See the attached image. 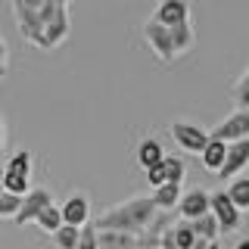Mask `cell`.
<instances>
[{
    "instance_id": "1f68e13d",
    "label": "cell",
    "mask_w": 249,
    "mask_h": 249,
    "mask_svg": "<svg viewBox=\"0 0 249 249\" xmlns=\"http://www.w3.org/2000/svg\"><path fill=\"white\" fill-rule=\"evenodd\" d=\"M206 249H218V243H215V240H212V243H209V246H206Z\"/></svg>"
},
{
    "instance_id": "7402d4cb",
    "label": "cell",
    "mask_w": 249,
    "mask_h": 249,
    "mask_svg": "<svg viewBox=\"0 0 249 249\" xmlns=\"http://www.w3.org/2000/svg\"><path fill=\"white\" fill-rule=\"evenodd\" d=\"M162 165H165V178L175 184H184L187 178V162L178 159V156H162Z\"/></svg>"
},
{
    "instance_id": "83f0119b",
    "label": "cell",
    "mask_w": 249,
    "mask_h": 249,
    "mask_svg": "<svg viewBox=\"0 0 249 249\" xmlns=\"http://www.w3.org/2000/svg\"><path fill=\"white\" fill-rule=\"evenodd\" d=\"M6 59H10V53H6V41L0 37V78L6 75Z\"/></svg>"
},
{
    "instance_id": "5bb4252c",
    "label": "cell",
    "mask_w": 249,
    "mask_h": 249,
    "mask_svg": "<svg viewBox=\"0 0 249 249\" xmlns=\"http://www.w3.org/2000/svg\"><path fill=\"white\" fill-rule=\"evenodd\" d=\"M168 35H171V47H175L178 56L187 53V50H193V44H196V31H193L190 19L178 22V25H168Z\"/></svg>"
},
{
    "instance_id": "6da1fadb",
    "label": "cell",
    "mask_w": 249,
    "mask_h": 249,
    "mask_svg": "<svg viewBox=\"0 0 249 249\" xmlns=\"http://www.w3.org/2000/svg\"><path fill=\"white\" fill-rule=\"evenodd\" d=\"M156 215V202L153 196H134V199H124L119 206L106 209L103 215L93 221L97 231H128V233H140L150 224V218Z\"/></svg>"
},
{
    "instance_id": "5b68a950",
    "label": "cell",
    "mask_w": 249,
    "mask_h": 249,
    "mask_svg": "<svg viewBox=\"0 0 249 249\" xmlns=\"http://www.w3.org/2000/svg\"><path fill=\"white\" fill-rule=\"evenodd\" d=\"M53 202V193L47 190V187H28V193H22V202H19V212L13 215V221L19 224H31L37 215H41V209H47Z\"/></svg>"
},
{
    "instance_id": "2e32d148",
    "label": "cell",
    "mask_w": 249,
    "mask_h": 249,
    "mask_svg": "<svg viewBox=\"0 0 249 249\" xmlns=\"http://www.w3.org/2000/svg\"><path fill=\"white\" fill-rule=\"evenodd\" d=\"M162 143L159 140H153V137H146V140H140V146H137V165L140 168H150V165H156V162H162Z\"/></svg>"
},
{
    "instance_id": "cb8c5ba5",
    "label": "cell",
    "mask_w": 249,
    "mask_h": 249,
    "mask_svg": "<svg viewBox=\"0 0 249 249\" xmlns=\"http://www.w3.org/2000/svg\"><path fill=\"white\" fill-rule=\"evenodd\" d=\"M28 187H31V181L25 175H13V171H6L3 168V190H10V193H28Z\"/></svg>"
},
{
    "instance_id": "7c38bea8",
    "label": "cell",
    "mask_w": 249,
    "mask_h": 249,
    "mask_svg": "<svg viewBox=\"0 0 249 249\" xmlns=\"http://www.w3.org/2000/svg\"><path fill=\"white\" fill-rule=\"evenodd\" d=\"M224 153H228V143H224V140L209 137V143L202 146V153H199L202 168L212 171V175H218V171H221V165H224Z\"/></svg>"
},
{
    "instance_id": "484cf974",
    "label": "cell",
    "mask_w": 249,
    "mask_h": 249,
    "mask_svg": "<svg viewBox=\"0 0 249 249\" xmlns=\"http://www.w3.org/2000/svg\"><path fill=\"white\" fill-rule=\"evenodd\" d=\"M75 249H100L97 246V228L88 221V224H81V233H78V243Z\"/></svg>"
},
{
    "instance_id": "8fae6325",
    "label": "cell",
    "mask_w": 249,
    "mask_h": 249,
    "mask_svg": "<svg viewBox=\"0 0 249 249\" xmlns=\"http://www.w3.org/2000/svg\"><path fill=\"white\" fill-rule=\"evenodd\" d=\"M59 212H62V224H75V228H81V224L90 221V202L75 193V196H69L59 206Z\"/></svg>"
},
{
    "instance_id": "ba28073f",
    "label": "cell",
    "mask_w": 249,
    "mask_h": 249,
    "mask_svg": "<svg viewBox=\"0 0 249 249\" xmlns=\"http://www.w3.org/2000/svg\"><path fill=\"white\" fill-rule=\"evenodd\" d=\"M209 137H215V140H240V137H249V109H233V112L221 124H215V128L209 131Z\"/></svg>"
},
{
    "instance_id": "52a82bcc",
    "label": "cell",
    "mask_w": 249,
    "mask_h": 249,
    "mask_svg": "<svg viewBox=\"0 0 249 249\" xmlns=\"http://www.w3.org/2000/svg\"><path fill=\"white\" fill-rule=\"evenodd\" d=\"M249 165V137H240V140H228V153H224V165L218 175L224 178V181H231V178H237L240 171Z\"/></svg>"
},
{
    "instance_id": "d6a6232c",
    "label": "cell",
    "mask_w": 249,
    "mask_h": 249,
    "mask_svg": "<svg viewBox=\"0 0 249 249\" xmlns=\"http://www.w3.org/2000/svg\"><path fill=\"white\" fill-rule=\"evenodd\" d=\"M56 3H66V6H69V3H72V0H56Z\"/></svg>"
},
{
    "instance_id": "8992f818",
    "label": "cell",
    "mask_w": 249,
    "mask_h": 249,
    "mask_svg": "<svg viewBox=\"0 0 249 249\" xmlns=\"http://www.w3.org/2000/svg\"><path fill=\"white\" fill-rule=\"evenodd\" d=\"M171 137H175V143L181 146L187 153H202V146L209 143V131L199 128V124H190V122H175L171 124Z\"/></svg>"
},
{
    "instance_id": "ac0fdd59",
    "label": "cell",
    "mask_w": 249,
    "mask_h": 249,
    "mask_svg": "<svg viewBox=\"0 0 249 249\" xmlns=\"http://www.w3.org/2000/svg\"><path fill=\"white\" fill-rule=\"evenodd\" d=\"M190 228H193V233H196V237L209 240V243L221 237V228H218V221H215V215H212V212H206V215L193 218V221H190Z\"/></svg>"
},
{
    "instance_id": "d6986e66",
    "label": "cell",
    "mask_w": 249,
    "mask_h": 249,
    "mask_svg": "<svg viewBox=\"0 0 249 249\" xmlns=\"http://www.w3.org/2000/svg\"><path fill=\"white\" fill-rule=\"evenodd\" d=\"M78 233H81V228H75V224H59L50 237H53V246H56V249H75Z\"/></svg>"
},
{
    "instance_id": "277c9868",
    "label": "cell",
    "mask_w": 249,
    "mask_h": 249,
    "mask_svg": "<svg viewBox=\"0 0 249 249\" xmlns=\"http://www.w3.org/2000/svg\"><path fill=\"white\" fill-rule=\"evenodd\" d=\"M143 41H146V47H150L162 62H175L178 59L175 47H171L168 25H162V22H156V19H146L143 22Z\"/></svg>"
},
{
    "instance_id": "4fadbf2b",
    "label": "cell",
    "mask_w": 249,
    "mask_h": 249,
    "mask_svg": "<svg viewBox=\"0 0 249 249\" xmlns=\"http://www.w3.org/2000/svg\"><path fill=\"white\" fill-rule=\"evenodd\" d=\"M100 249H137V233L128 231H97Z\"/></svg>"
},
{
    "instance_id": "4316f807",
    "label": "cell",
    "mask_w": 249,
    "mask_h": 249,
    "mask_svg": "<svg viewBox=\"0 0 249 249\" xmlns=\"http://www.w3.org/2000/svg\"><path fill=\"white\" fill-rule=\"evenodd\" d=\"M146 178H150V187H159V184H165L168 178H165V165L162 162H156V165L146 168Z\"/></svg>"
},
{
    "instance_id": "44dd1931",
    "label": "cell",
    "mask_w": 249,
    "mask_h": 249,
    "mask_svg": "<svg viewBox=\"0 0 249 249\" xmlns=\"http://www.w3.org/2000/svg\"><path fill=\"white\" fill-rule=\"evenodd\" d=\"M6 171H13V175H25L31 178V153L28 150H19V153H13L10 159H6Z\"/></svg>"
},
{
    "instance_id": "9a60e30c",
    "label": "cell",
    "mask_w": 249,
    "mask_h": 249,
    "mask_svg": "<svg viewBox=\"0 0 249 249\" xmlns=\"http://www.w3.org/2000/svg\"><path fill=\"white\" fill-rule=\"evenodd\" d=\"M181 193H184V187L181 184H175V181H165V184H159V187H153V202H156V209H175L178 206V199H181Z\"/></svg>"
},
{
    "instance_id": "4dcf8cb0",
    "label": "cell",
    "mask_w": 249,
    "mask_h": 249,
    "mask_svg": "<svg viewBox=\"0 0 249 249\" xmlns=\"http://www.w3.org/2000/svg\"><path fill=\"white\" fill-rule=\"evenodd\" d=\"M0 190H3V165H0Z\"/></svg>"
},
{
    "instance_id": "603a6c76",
    "label": "cell",
    "mask_w": 249,
    "mask_h": 249,
    "mask_svg": "<svg viewBox=\"0 0 249 249\" xmlns=\"http://www.w3.org/2000/svg\"><path fill=\"white\" fill-rule=\"evenodd\" d=\"M231 100H233L237 109H249V69L237 78V84H233V90H231Z\"/></svg>"
},
{
    "instance_id": "f1b7e54d",
    "label": "cell",
    "mask_w": 249,
    "mask_h": 249,
    "mask_svg": "<svg viewBox=\"0 0 249 249\" xmlns=\"http://www.w3.org/2000/svg\"><path fill=\"white\" fill-rule=\"evenodd\" d=\"M3 137H6V128H3V119H0V153H3Z\"/></svg>"
},
{
    "instance_id": "d4e9b609",
    "label": "cell",
    "mask_w": 249,
    "mask_h": 249,
    "mask_svg": "<svg viewBox=\"0 0 249 249\" xmlns=\"http://www.w3.org/2000/svg\"><path fill=\"white\" fill-rule=\"evenodd\" d=\"M19 202H22V196H19V193L0 190V218H13L16 212H19Z\"/></svg>"
},
{
    "instance_id": "7a4b0ae2",
    "label": "cell",
    "mask_w": 249,
    "mask_h": 249,
    "mask_svg": "<svg viewBox=\"0 0 249 249\" xmlns=\"http://www.w3.org/2000/svg\"><path fill=\"white\" fill-rule=\"evenodd\" d=\"M69 10L66 3H56V0H47L41 6V41L37 47L41 50H53L69 37Z\"/></svg>"
},
{
    "instance_id": "f546056e",
    "label": "cell",
    "mask_w": 249,
    "mask_h": 249,
    "mask_svg": "<svg viewBox=\"0 0 249 249\" xmlns=\"http://www.w3.org/2000/svg\"><path fill=\"white\" fill-rule=\"evenodd\" d=\"M237 249H249V240H240V243H237Z\"/></svg>"
},
{
    "instance_id": "e0dca14e",
    "label": "cell",
    "mask_w": 249,
    "mask_h": 249,
    "mask_svg": "<svg viewBox=\"0 0 249 249\" xmlns=\"http://www.w3.org/2000/svg\"><path fill=\"white\" fill-rule=\"evenodd\" d=\"M228 196L231 202L240 209V212H249V178H231V184H228Z\"/></svg>"
},
{
    "instance_id": "9c48e42d",
    "label": "cell",
    "mask_w": 249,
    "mask_h": 249,
    "mask_svg": "<svg viewBox=\"0 0 249 249\" xmlns=\"http://www.w3.org/2000/svg\"><path fill=\"white\" fill-rule=\"evenodd\" d=\"M175 209H178V218H187V221L206 215L209 212V190H206V187H196V190L181 193V199H178Z\"/></svg>"
},
{
    "instance_id": "3957f363",
    "label": "cell",
    "mask_w": 249,
    "mask_h": 249,
    "mask_svg": "<svg viewBox=\"0 0 249 249\" xmlns=\"http://www.w3.org/2000/svg\"><path fill=\"white\" fill-rule=\"evenodd\" d=\"M209 212L215 215V221H218V228H221V233H237L240 224H243V212H240V209L231 202L228 190L209 193Z\"/></svg>"
},
{
    "instance_id": "30bf717a",
    "label": "cell",
    "mask_w": 249,
    "mask_h": 249,
    "mask_svg": "<svg viewBox=\"0 0 249 249\" xmlns=\"http://www.w3.org/2000/svg\"><path fill=\"white\" fill-rule=\"evenodd\" d=\"M153 19L162 22V25H178V22H187V19H190V3H187V0H159Z\"/></svg>"
},
{
    "instance_id": "ffe728a7",
    "label": "cell",
    "mask_w": 249,
    "mask_h": 249,
    "mask_svg": "<svg viewBox=\"0 0 249 249\" xmlns=\"http://www.w3.org/2000/svg\"><path fill=\"white\" fill-rule=\"evenodd\" d=\"M35 224H37V228H41V231L53 233V231H56L59 224H62V212H59V206H53V202H50V206H47V209H41V215L35 218Z\"/></svg>"
}]
</instances>
